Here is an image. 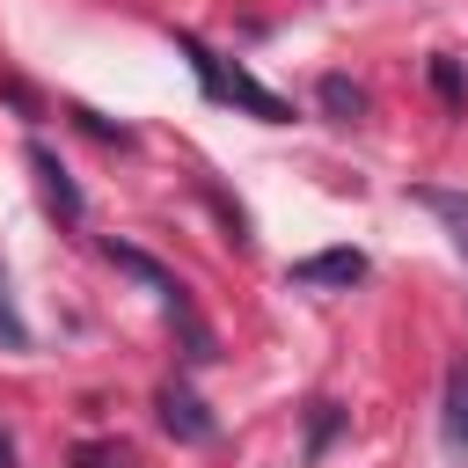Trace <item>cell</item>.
Returning a JSON list of instances; mask_svg holds the SVG:
<instances>
[{"mask_svg": "<svg viewBox=\"0 0 468 468\" xmlns=\"http://www.w3.org/2000/svg\"><path fill=\"white\" fill-rule=\"evenodd\" d=\"M439 431L453 453H468V358L446 366V410H439Z\"/></svg>", "mask_w": 468, "mask_h": 468, "instance_id": "cell-7", "label": "cell"}, {"mask_svg": "<svg viewBox=\"0 0 468 468\" xmlns=\"http://www.w3.org/2000/svg\"><path fill=\"white\" fill-rule=\"evenodd\" d=\"M29 176H37V190H44V205H51V212H58L66 227H73V219L88 212V197H80V183L66 176V161H58V154H51L44 139H29Z\"/></svg>", "mask_w": 468, "mask_h": 468, "instance_id": "cell-3", "label": "cell"}, {"mask_svg": "<svg viewBox=\"0 0 468 468\" xmlns=\"http://www.w3.org/2000/svg\"><path fill=\"white\" fill-rule=\"evenodd\" d=\"M0 468H15V446H7V439H0Z\"/></svg>", "mask_w": 468, "mask_h": 468, "instance_id": "cell-16", "label": "cell"}, {"mask_svg": "<svg viewBox=\"0 0 468 468\" xmlns=\"http://www.w3.org/2000/svg\"><path fill=\"white\" fill-rule=\"evenodd\" d=\"M314 102H322V117H329V124H358V117H366V88H358L351 73H322Z\"/></svg>", "mask_w": 468, "mask_h": 468, "instance_id": "cell-8", "label": "cell"}, {"mask_svg": "<svg viewBox=\"0 0 468 468\" xmlns=\"http://www.w3.org/2000/svg\"><path fill=\"white\" fill-rule=\"evenodd\" d=\"M154 410H161V424H168V431H176L183 446H212V439H219L212 410H205V402H197V395H190L183 380H168V388L154 395Z\"/></svg>", "mask_w": 468, "mask_h": 468, "instance_id": "cell-4", "label": "cell"}, {"mask_svg": "<svg viewBox=\"0 0 468 468\" xmlns=\"http://www.w3.org/2000/svg\"><path fill=\"white\" fill-rule=\"evenodd\" d=\"M0 95H7V102H15V110H22V117H29V124H37V117H44V95H37V88H29V80H22V73H0Z\"/></svg>", "mask_w": 468, "mask_h": 468, "instance_id": "cell-13", "label": "cell"}, {"mask_svg": "<svg viewBox=\"0 0 468 468\" xmlns=\"http://www.w3.org/2000/svg\"><path fill=\"white\" fill-rule=\"evenodd\" d=\"M336 424H344L336 402H314V410H307V461H322V446L336 439Z\"/></svg>", "mask_w": 468, "mask_h": 468, "instance_id": "cell-10", "label": "cell"}, {"mask_svg": "<svg viewBox=\"0 0 468 468\" xmlns=\"http://www.w3.org/2000/svg\"><path fill=\"white\" fill-rule=\"evenodd\" d=\"M176 51L190 58V73H197V88L212 95V102H234V110H249V117H263V124H285L292 117V102L285 95H271L256 73H241L234 58H219L205 37H190V29H176Z\"/></svg>", "mask_w": 468, "mask_h": 468, "instance_id": "cell-1", "label": "cell"}, {"mask_svg": "<svg viewBox=\"0 0 468 468\" xmlns=\"http://www.w3.org/2000/svg\"><path fill=\"white\" fill-rule=\"evenodd\" d=\"M431 95H439L446 110H461V102H468V80H461V66H453V58H431Z\"/></svg>", "mask_w": 468, "mask_h": 468, "instance_id": "cell-11", "label": "cell"}, {"mask_svg": "<svg viewBox=\"0 0 468 468\" xmlns=\"http://www.w3.org/2000/svg\"><path fill=\"white\" fill-rule=\"evenodd\" d=\"M102 256H110V263H117L124 278H139V285H154L161 300H168V292L183 285V278H176L168 263H154V256H146V249H132V241H102Z\"/></svg>", "mask_w": 468, "mask_h": 468, "instance_id": "cell-6", "label": "cell"}, {"mask_svg": "<svg viewBox=\"0 0 468 468\" xmlns=\"http://www.w3.org/2000/svg\"><path fill=\"white\" fill-rule=\"evenodd\" d=\"M358 278H366V256L358 249H322V256H300L285 271V285H300V292H351Z\"/></svg>", "mask_w": 468, "mask_h": 468, "instance_id": "cell-2", "label": "cell"}, {"mask_svg": "<svg viewBox=\"0 0 468 468\" xmlns=\"http://www.w3.org/2000/svg\"><path fill=\"white\" fill-rule=\"evenodd\" d=\"M417 205H424V212H439V219H446V234H453V249L468 256V197H461V190H417Z\"/></svg>", "mask_w": 468, "mask_h": 468, "instance_id": "cell-9", "label": "cell"}, {"mask_svg": "<svg viewBox=\"0 0 468 468\" xmlns=\"http://www.w3.org/2000/svg\"><path fill=\"white\" fill-rule=\"evenodd\" d=\"M73 468H132V453L110 446V439H80V446H73Z\"/></svg>", "mask_w": 468, "mask_h": 468, "instance_id": "cell-12", "label": "cell"}, {"mask_svg": "<svg viewBox=\"0 0 468 468\" xmlns=\"http://www.w3.org/2000/svg\"><path fill=\"white\" fill-rule=\"evenodd\" d=\"M161 307H168V329L183 336V358H190V366H212V358H219V336H212V322L197 314V300H190V292L176 285V292H168Z\"/></svg>", "mask_w": 468, "mask_h": 468, "instance_id": "cell-5", "label": "cell"}, {"mask_svg": "<svg viewBox=\"0 0 468 468\" xmlns=\"http://www.w3.org/2000/svg\"><path fill=\"white\" fill-rule=\"evenodd\" d=\"M73 117H80V124H88V132H95V139H117V146H124V132H117V124H110V117H95V110H80V102H73Z\"/></svg>", "mask_w": 468, "mask_h": 468, "instance_id": "cell-15", "label": "cell"}, {"mask_svg": "<svg viewBox=\"0 0 468 468\" xmlns=\"http://www.w3.org/2000/svg\"><path fill=\"white\" fill-rule=\"evenodd\" d=\"M0 344H7V351H29V322L15 314V300H7V278H0Z\"/></svg>", "mask_w": 468, "mask_h": 468, "instance_id": "cell-14", "label": "cell"}]
</instances>
